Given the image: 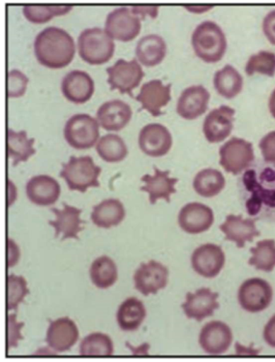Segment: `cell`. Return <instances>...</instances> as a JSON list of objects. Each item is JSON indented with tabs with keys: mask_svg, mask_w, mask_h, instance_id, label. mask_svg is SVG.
Listing matches in <instances>:
<instances>
[{
	"mask_svg": "<svg viewBox=\"0 0 275 362\" xmlns=\"http://www.w3.org/2000/svg\"><path fill=\"white\" fill-rule=\"evenodd\" d=\"M146 317V310L141 300L135 297L127 298L119 307L117 321L122 330L136 331Z\"/></svg>",
	"mask_w": 275,
	"mask_h": 362,
	"instance_id": "cell-29",
	"label": "cell"
},
{
	"mask_svg": "<svg viewBox=\"0 0 275 362\" xmlns=\"http://www.w3.org/2000/svg\"><path fill=\"white\" fill-rule=\"evenodd\" d=\"M126 209L117 199H107L93 207L90 219L99 228L108 229L117 226L124 220Z\"/></svg>",
	"mask_w": 275,
	"mask_h": 362,
	"instance_id": "cell-28",
	"label": "cell"
},
{
	"mask_svg": "<svg viewBox=\"0 0 275 362\" xmlns=\"http://www.w3.org/2000/svg\"><path fill=\"white\" fill-rule=\"evenodd\" d=\"M252 257L249 264L258 270L271 273L275 267V240L265 239L259 241L256 247L250 249Z\"/></svg>",
	"mask_w": 275,
	"mask_h": 362,
	"instance_id": "cell-35",
	"label": "cell"
},
{
	"mask_svg": "<svg viewBox=\"0 0 275 362\" xmlns=\"http://www.w3.org/2000/svg\"><path fill=\"white\" fill-rule=\"evenodd\" d=\"M221 165L227 173L238 175L250 168L255 160L253 144L233 137L220 148Z\"/></svg>",
	"mask_w": 275,
	"mask_h": 362,
	"instance_id": "cell-7",
	"label": "cell"
},
{
	"mask_svg": "<svg viewBox=\"0 0 275 362\" xmlns=\"http://www.w3.org/2000/svg\"><path fill=\"white\" fill-rule=\"evenodd\" d=\"M219 294L213 293L208 288H202L192 293L187 294V300L182 305L187 317L201 322L206 317L212 316L220 308L218 303Z\"/></svg>",
	"mask_w": 275,
	"mask_h": 362,
	"instance_id": "cell-21",
	"label": "cell"
},
{
	"mask_svg": "<svg viewBox=\"0 0 275 362\" xmlns=\"http://www.w3.org/2000/svg\"><path fill=\"white\" fill-rule=\"evenodd\" d=\"M46 342L56 352L70 350L78 341L79 331L75 322L69 317L49 320Z\"/></svg>",
	"mask_w": 275,
	"mask_h": 362,
	"instance_id": "cell-18",
	"label": "cell"
},
{
	"mask_svg": "<svg viewBox=\"0 0 275 362\" xmlns=\"http://www.w3.org/2000/svg\"><path fill=\"white\" fill-rule=\"evenodd\" d=\"M51 211L56 217L55 221L49 222V225L55 230L54 237L58 238L59 235L63 234L62 240L69 238L78 240V234L83 229L81 224L86 223L80 218L83 210L64 202L63 209L52 208Z\"/></svg>",
	"mask_w": 275,
	"mask_h": 362,
	"instance_id": "cell-24",
	"label": "cell"
},
{
	"mask_svg": "<svg viewBox=\"0 0 275 362\" xmlns=\"http://www.w3.org/2000/svg\"><path fill=\"white\" fill-rule=\"evenodd\" d=\"M226 263V255L221 247L203 245L195 250L192 256V264L196 273L206 279L218 276Z\"/></svg>",
	"mask_w": 275,
	"mask_h": 362,
	"instance_id": "cell-12",
	"label": "cell"
},
{
	"mask_svg": "<svg viewBox=\"0 0 275 362\" xmlns=\"http://www.w3.org/2000/svg\"><path fill=\"white\" fill-rule=\"evenodd\" d=\"M238 301L241 308L250 313H261L271 305L273 290L271 285L262 279H251L240 286Z\"/></svg>",
	"mask_w": 275,
	"mask_h": 362,
	"instance_id": "cell-10",
	"label": "cell"
},
{
	"mask_svg": "<svg viewBox=\"0 0 275 362\" xmlns=\"http://www.w3.org/2000/svg\"><path fill=\"white\" fill-rule=\"evenodd\" d=\"M62 167L59 176L66 180L71 191L85 193L89 188L100 187L99 177L102 168L95 165L93 158L71 156Z\"/></svg>",
	"mask_w": 275,
	"mask_h": 362,
	"instance_id": "cell-5",
	"label": "cell"
},
{
	"mask_svg": "<svg viewBox=\"0 0 275 362\" xmlns=\"http://www.w3.org/2000/svg\"><path fill=\"white\" fill-rule=\"evenodd\" d=\"M262 28L269 42L275 45V10L266 15L263 20Z\"/></svg>",
	"mask_w": 275,
	"mask_h": 362,
	"instance_id": "cell-43",
	"label": "cell"
},
{
	"mask_svg": "<svg viewBox=\"0 0 275 362\" xmlns=\"http://www.w3.org/2000/svg\"><path fill=\"white\" fill-rule=\"evenodd\" d=\"M263 337L265 342L271 348L275 349V315H273L266 325Z\"/></svg>",
	"mask_w": 275,
	"mask_h": 362,
	"instance_id": "cell-45",
	"label": "cell"
},
{
	"mask_svg": "<svg viewBox=\"0 0 275 362\" xmlns=\"http://www.w3.org/2000/svg\"><path fill=\"white\" fill-rule=\"evenodd\" d=\"M192 43L197 57L208 64L219 62L228 47L223 30L211 21H204L197 26L192 34Z\"/></svg>",
	"mask_w": 275,
	"mask_h": 362,
	"instance_id": "cell-3",
	"label": "cell"
},
{
	"mask_svg": "<svg viewBox=\"0 0 275 362\" xmlns=\"http://www.w3.org/2000/svg\"><path fill=\"white\" fill-rule=\"evenodd\" d=\"M28 83V77L21 71L17 69L11 71L8 77V96L22 97L25 93Z\"/></svg>",
	"mask_w": 275,
	"mask_h": 362,
	"instance_id": "cell-40",
	"label": "cell"
},
{
	"mask_svg": "<svg viewBox=\"0 0 275 362\" xmlns=\"http://www.w3.org/2000/svg\"><path fill=\"white\" fill-rule=\"evenodd\" d=\"M117 268L115 262L107 256L95 259L90 267L91 281L98 287L106 289L117 280Z\"/></svg>",
	"mask_w": 275,
	"mask_h": 362,
	"instance_id": "cell-33",
	"label": "cell"
},
{
	"mask_svg": "<svg viewBox=\"0 0 275 362\" xmlns=\"http://www.w3.org/2000/svg\"><path fill=\"white\" fill-rule=\"evenodd\" d=\"M171 83L164 85L161 80H151L143 84L136 100L141 104V110H146L152 116L164 114L162 108L171 100Z\"/></svg>",
	"mask_w": 275,
	"mask_h": 362,
	"instance_id": "cell-17",
	"label": "cell"
},
{
	"mask_svg": "<svg viewBox=\"0 0 275 362\" xmlns=\"http://www.w3.org/2000/svg\"><path fill=\"white\" fill-rule=\"evenodd\" d=\"M226 184V178L221 171L207 168L197 173L193 187L201 197L211 198L218 195L224 189Z\"/></svg>",
	"mask_w": 275,
	"mask_h": 362,
	"instance_id": "cell-32",
	"label": "cell"
},
{
	"mask_svg": "<svg viewBox=\"0 0 275 362\" xmlns=\"http://www.w3.org/2000/svg\"><path fill=\"white\" fill-rule=\"evenodd\" d=\"M133 111L131 106L120 100L105 103L98 110L97 118L100 125L108 132H119L130 122Z\"/></svg>",
	"mask_w": 275,
	"mask_h": 362,
	"instance_id": "cell-22",
	"label": "cell"
},
{
	"mask_svg": "<svg viewBox=\"0 0 275 362\" xmlns=\"http://www.w3.org/2000/svg\"><path fill=\"white\" fill-rule=\"evenodd\" d=\"M141 20L131 9L127 7L117 8L107 16L105 30L112 39L128 42L140 34Z\"/></svg>",
	"mask_w": 275,
	"mask_h": 362,
	"instance_id": "cell-9",
	"label": "cell"
},
{
	"mask_svg": "<svg viewBox=\"0 0 275 362\" xmlns=\"http://www.w3.org/2000/svg\"><path fill=\"white\" fill-rule=\"evenodd\" d=\"M168 269L159 262L142 263L134 276L135 288L145 296L156 294L168 283Z\"/></svg>",
	"mask_w": 275,
	"mask_h": 362,
	"instance_id": "cell-11",
	"label": "cell"
},
{
	"mask_svg": "<svg viewBox=\"0 0 275 362\" xmlns=\"http://www.w3.org/2000/svg\"><path fill=\"white\" fill-rule=\"evenodd\" d=\"M35 52L40 64L49 69H61L69 65L75 55L74 38L63 28L51 26L37 35Z\"/></svg>",
	"mask_w": 275,
	"mask_h": 362,
	"instance_id": "cell-2",
	"label": "cell"
},
{
	"mask_svg": "<svg viewBox=\"0 0 275 362\" xmlns=\"http://www.w3.org/2000/svg\"><path fill=\"white\" fill-rule=\"evenodd\" d=\"M139 144L142 152L152 158L165 156L172 145V137L165 127L160 124H149L140 132Z\"/></svg>",
	"mask_w": 275,
	"mask_h": 362,
	"instance_id": "cell-13",
	"label": "cell"
},
{
	"mask_svg": "<svg viewBox=\"0 0 275 362\" xmlns=\"http://www.w3.org/2000/svg\"><path fill=\"white\" fill-rule=\"evenodd\" d=\"M79 354L81 356H112L114 354L113 342L106 334H91L81 341Z\"/></svg>",
	"mask_w": 275,
	"mask_h": 362,
	"instance_id": "cell-36",
	"label": "cell"
},
{
	"mask_svg": "<svg viewBox=\"0 0 275 362\" xmlns=\"http://www.w3.org/2000/svg\"><path fill=\"white\" fill-rule=\"evenodd\" d=\"M98 120L88 114L71 117L64 128V136L69 144L76 149L93 147L100 137Z\"/></svg>",
	"mask_w": 275,
	"mask_h": 362,
	"instance_id": "cell-6",
	"label": "cell"
},
{
	"mask_svg": "<svg viewBox=\"0 0 275 362\" xmlns=\"http://www.w3.org/2000/svg\"><path fill=\"white\" fill-rule=\"evenodd\" d=\"M255 221L251 218L244 220L242 216L229 215L220 229L225 233L226 240L233 241L241 249L247 243H252L254 238L261 235Z\"/></svg>",
	"mask_w": 275,
	"mask_h": 362,
	"instance_id": "cell-26",
	"label": "cell"
},
{
	"mask_svg": "<svg viewBox=\"0 0 275 362\" xmlns=\"http://www.w3.org/2000/svg\"><path fill=\"white\" fill-rule=\"evenodd\" d=\"M154 175L146 174L141 177L145 186L140 190L149 194L151 204H156L158 200L161 199L170 203V196L177 192L175 185L179 180L170 177V170L163 171L156 166H154Z\"/></svg>",
	"mask_w": 275,
	"mask_h": 362,
	"instance_id": "cell-25",
	"label": "cell"
},
{
	"mask_svg": "<svg viewBox=\"0 0 275 362\" xmlns=\"http://www.w3.org/2000/svg\"><path fill=\"white\" fill-rule=\"evenodd\" d=\"M240 202L255 221L275 224V165L257 162L238 179Z\"/></svg>",
	"mask_w": 275,
	"mask_h": 362,
	"instance_id": "cell-1",
	"label": "cell"
},
{
	"mask_svg": "<svg viewBox=\"0 0 275 362\" xmlns=\"http://www.w3.org/2000/svg\"><path fill=\"white\" fill-rule=\"evenodd\" d=\"M166 53V42L158 35H148L143 37L138 42L136 47V54L139 62L146 67L160 64Z\"/></svg>",
	"mask_w": 275,
	"mask_h": 362,
	"instance_id": "cell-27",
	"label": "cell"
},
{
	"mask_svg": "<svg viewBox=\"0 0 275 362\" xmlns=\"http://www.w3.org/2000/svg\"><path fill=\"white\" fill-rule=\"evenodd\" d=\"M7 310H17L24 298L29 293L27 283L23 276L11 274L7 278Z\"/></svg>",
	"mask_w": 275,
	"mask_h": 362,
	"instance_id": "cell-39",
	"label": "cell"
},
{
	"mask_svg": "<svg viewBox=\"0 0 275 362\" xmlns=\"http://www.w3.org/2000/svg\"><path fill=\"white\" fill-rule=\"evenodd\" d=\"M264 161L275 165V131L264 136L259 142Z\"/></svg>",
	"mask_w": 275,
	"mask_h": 362,
	"instance_id": "cell-42",
	"label": "cell"
},
{
	"mask_svg": "<svg viewBox=\"0 0 275 362\" xmlns=\"http://www.w3.org/2000/svg\"><path fill=\"white\" fill-rule=\"evenodd\" d=\"M245 71L250 76L258 73L273 77L275 74V53L262 50L252 55L246 65Z\"/></svg>",
	"mask_w": 275,
	"mask_h": 362,
	"instance_id": "cell-38",
	"label": "cell"
},
{
	"mask_svg": "<svg viewBox=\"0 0 275 362\" xmlns=\"http://www.w3.org/2000/svg\"><path fill=\"white\" fill-rule=\"evenodd\" d=\"M158 6H134L131 8L132 12L139 16H141L143 20L147 15L152 18H156L158 16Z\"/></svg>",
	"mask_w": 275,
	"mask_h": 362,
	"instance_id": "cell-44",
	"label": "cell"
},
{
	"mask_svg": "<svg viewBox=\"0 0 275 362\" xmlns=\"http://www.w3.org/2000/svg\"><path fill=\"white\" fill-rule=\"evenodd\" d=\"M106 71L109 76L107 83L110 85V89H117L121 94H128L131 98H134L133 90L139 86L145 76L136 58L131 62L119 59Z\"/></svg>",
	"mask_w": 275,
	"mask_h": 362,
	"instance_id": "cell-8",
	"label": "cell"
},
{
	"mask_svg": "<svg viewBox=\"0 0 275 362\" xmlns=\"http://www.w3.org/2000/svg\"><path fill=\"white\" fill-rule=\"evenodd\" d=\"M35 139H28L25 131L14 132L11 129L7 131V147L8 157L13 161V166L26 162L30 156L36 154L34 148Z\"/></svg>",
	"mask_w": 275,
	"mask_h": 362,
	"instance_id": "cell-30",
	"label": "cell"
},
{
	"mask_svg": "<svg viewBox=\"0 0 275 362\" xmlns=\"http://www.w3.org/2000/svg\"><path fill=\"white\" fill-rule=\"evenodd\" d=\"M215 221L212 209L208 206L192 202L186 204L180 211L179 226L189 234H199L207 231Z\"/></svg>",
	"mask_w": 275,
	"mask_h": 362,
	"instance_id": "cell-16",
	"label": "cell"
},
{
	"mask_svg": "<svg viewBox=\"0 0 275 362\" xmlns=\"http://www.w3.org/2000/svg\"><path fill=\"white\" fill-rule=\"evenodd\" d=\"M73 7L71 5H25L23 13L30 22L41 24L50 21L54 16L66 15Z\"/></svg>",
	"mask_w": 275,
	"mask_h": 362,
	"instance_id": "cell-37",
	"label": "cell"
},
{
	"mask_svg": "<svg viewBox=\"0 0 275 362\" xmlns=\"http://www.w3.org/2000/svg\"><path fill=\"white\" fill-rule=\"evenodd\" d=\"M233 333L230 327L221 321H211L201 329L199 344L208 354H225L233 343Z\"/></svg>",
	"mask_w": 275,
	"mask_h": 362,
	"instance_id": "cell-15",
	"label": "cell"
},
{
	"mask_svg": "<svg viewBox=\"0 0 275 362\" xmlns=\"http://www.w3.org/2000/svg\"><path fill=\"white\" fill-rule=\"evenodd\" d=\"M25 325L24 322H18L16 315L11 314L7 317V350L11 348H17L18 341L23 340V337L21 334V330Z\"/></svg>",
	"mask_w": 275,
	"mask_h": 362,
	"instance_id": "cell-41",
	"label": "cell"
},
{
	"mask_svg": "<svg viewBox=\"0 0 275 362\" xmlns=\"http://www.w3.org/2000/svg\"><path fill=\"white\" fill-rule=\"evenodd\" d=\"M96 149L100 157L107 163L123 161L129 153L124 140L112 134L103 136L99 140Z\"/></svg>",
	"mask_w": 275,
	"mask_h": 362,
	"instance_id": "cell-34",
	"label": "cell"
},
{
	"mask_svg": "<svg viewBox=\"0 0 275 362\" xmlns=\"http://www.w3.org/2000/svg\"><path fill=\"white\" fill-rule=\"evenodd\" d=\"M209 90L202 85L192 86L181 93L177 104V114L186 119H195L208 109Z\"/></svg>",
	"mask_w": 275,
	"mask_h": 362,
	"instance_id": "cell-19",
	"label": "cell"
},
{
	"mask_svg": "<svg viewBox=\"0 0 275 362\" xmlns=\"http://www.w3.org/2000/svg\"><path fill=\"white\" fill-rule=\"evenodd\" d=\"M213 86L221 96L230 100L241 93L243 78L236 69L228 64L216 73Z\"/></svg>",
	"mask_w": 275,
	"mask_h": 362,
	"instance_id": "cell-31",
	"label": "cell"
},
{
	"mask_svg": "<svg viewBox=\"0 0 275 362\" xmlns=\"http://www.w3.org/2000/svg\"><path fill=\"white\" fill-rule=\"evenodd\" d=\"M269 109L271 115L275 118V88L273 90V92L269 98Z\"/></svg>",
	"mask_w": 275,
	"mask_h": 362,
	"instance_id": "cell-47",
	"label": "cell"
},
{
	"mask_svg": "<svg viewBox=\"0 0 275 362\" xmlns=\"http://www.w3.org/2000/svg\"><path fill=\"white\" fill-rule=\"evenodd\" d=\"M80 57L90 65H102L114 54L115 45L105 30L95 27L86 28L78 39Z\"/></svg>",
	"mask_w": 275,
	"mask_h": 362,
	"instance_id": "cell-4",
	"label": "cell"
},
{
	"mask_svg": "<svg viewBox=\"0 0 275 362\" xmlns=\"http://www.w3.org/2000/svg\"><path fill=\"white\" fill-rule=\"evenodd\" d=\"M8 250L10 252L9 253V259H8V267H13V265L16 264H17V262H18V259L19 258V252L18 250H17L16 252H15L13 255H11V252L13 251H16V250H18V247L16 246V243H13V241L9 238L8 239Z\"/></svg>",
	"mask_w": 275,
	"mask_h": 362,
	"instance_id": "cell-46",
	"label": "cell"
},
{
	"mask_svg": "<svg viewBox=\"0 0 275 362\" xmlns=\"http://www.w3.org/2000/svg\"><path fill=\"white\" fill-rule=\"evenodd\" d=\"M235 110L228 105L211 110L205 117L203 132L209 143L226 140L233 129Z\"/></svg>",
	"mask_w": 275,
	"mask_h": 362,
	"instance_id": "cell-14",
	"label": "cell"
},
{
	"mask_svg": "<svg viewBox=\"0 0 275 362\" xmlns=\"http://www.w3.org/2000/svg\"><path fill=\"white\" fill-rule=\"evenodd\" d=\"M28 199L38 206H49L58 200L61 188L57 181L47 175L30 178L25 187Z\"/></svg>",
	"mask_w": 275,
	"mask_h": 362,
	"instance_id": "cell-23",
	"label": "cell"
},
{
	"mask_svg": "<svg viewBox=\"0 0 275 362\" xmlns=\"http://www.w3.org/2000/svg\"><path fill=\"white\" fill-rule=\"evenodd\" d=\"M61 89L69 101L75 104H83L93 97L95 82L86 72L74 70L64 77Z\"/></svg>",
	"mask_w": 275,
	"mask_h": 362,
	"instance_id": "cell-20",
	"label": "cell"
}]
</instances>
